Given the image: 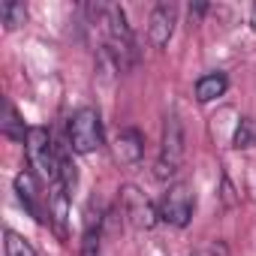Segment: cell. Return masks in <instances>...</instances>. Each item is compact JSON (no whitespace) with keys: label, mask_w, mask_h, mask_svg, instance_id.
I'll use <instances>...</instances> for the list:
<instances>
[{"label":"cell","mask_w":256,"mask_h":256,"mask_svg":"<svg viewBox=\"0 0 256 256\" xmlns=\"http://www.w3.org/2000/svg\"><path fill=\"white\" fill-rule=\"evenodd\" d=\"M24 145H28L30 169H36L40 178L52 190H66L64 187V172H60V154H58V145L52 142V136H48L46 126H30Z\"/></svg>","instance_id":"obj_1"},{"label":"cell","mask_w":256,"mask_h":256,"mask_svg":"<svg viewBox=\"0 0 256 256\" xmlns=\"http://www.w3.org/2000/svg\"><path fill=\"white\" fill-rule=\"evenodd\" d=\"M184 124L175 112L166 114L163 120V139H160V157H157V169L154 175L160 181L166 178H175L181 172V163H184Z\"/></svg>","instance_id":"obj_2"},{"label":"cell","mask_w":256,"mask_h":256,"mask_svg":"<svg viewBox=\"0 0 256 256\" xmlns=\"http://www.w3.org/2000/svg\"><path fill=\"white\" fill-rule=\"evenodd\" d=\"M70 148L76 154H94L102 148V120H100V112L84 106L78 108L72 118H70Z\"/></svg>","instance_id":"obj_3"},{"label":"cell","mask_w":256,"mask_h":256,"mask_svg":"<svg viewBox=\"0 0 256 256\" xmlns=\"http://www.w3.org/2000/svg\"><path fill=\"white\" fill-rule=\"evenodd\" d=\"M120 214L126 217V223H130L133 229H139V232H151L160 223V208L136 184H124L120 187Z\"/></svg>","instance_id":"obj_4"},{"label":"cell","mask_w":256,"mask_h":256,"mask_svg":"<svg viewBox=\"0 0 256 256\" xmlns=\"http://www.w3.org/2000/svg\"><path fill=\"white\" fill-rule=\"evenodd\" d=\"M193 211H196V196H193V187L184 181L172 184L160 199V220L175 229H187L193 220Z\"/></svg>","instance_id":"obj_5"},{"label":"cell","mask_w":256,"mask_h":256,"mask_svg":"<svg viewBox=\"0 0 256 256\" xmlns=\"http://www.w3.org/2000/svg\"><path fill=\"white\" fill-rule=\"evenodd\" d=\"M178 24V6L175 4H157L148 18V40L154 48H166Z\"/></svg>","instance_id":"obj_6"},{"label":"cell","mask_w":256,"mask_h":256,"mask_svg":"<svg viewBox=\"0 0 256 256\" xmlns=\"http://www.w3.org/2000/svg\"><path fill=\"white\" fill-rule=\"evenodd\" d=\"M114 157L124 166H136L145 157V136L136 130V126H124L114 136Z\"/></svg>","instance_id":"obj_7"},{"label":"cell","mask_w":256,"mask_h":256,"mask_svg":"<svg viewBox=\"0 0 256 256\" xmlns=\"http://www.w3.org/2000/svg\"><path fill=\"white\" fill-rule=\"evenodd\" d=\"M16 193H18V202H22L40 223H46V214H42V208H40V190H36L34 172H18V175H16Z\"/></svg>","instance_id":"obj_8"},{"label":"cell","mask_w":256,"mask_h":256,"mask_svg":"<svg viewBox=\"0 0 256 256\" xmlns=\"http://www.w3.org/2000/svg\"><path fill=\"white\" fill-rule=\"evenodd\" d=\"M229 90V78L226 72H208L196 82V100L199 102H214L217 96H223Z\"/></svg>","instance_id":"obj_9"},{"label":"cell","mask_w":256,"mask_h":256,"mask_svg":"<svg viewBox=\"0 0 256 256\" xmlns=\"http://www.w3.org/2000/svg\"><path fill=\"white\" fill-rule=\"evenodd\" d=\"M232 148L238 151H247V148H256V118L253 114H244L235 126V136H232Z\"/></svg>","instance_id":"obj_10"},{"label":"cell","mask_w":256,"mask_h":256,"mask_svg":"<svg viewBox=\"0 0 256 256\" xmlns=\"http://www.w3.org/2000/svg\"><path fill=\"white\" fill-rule=\"evenodd\" d=\"M28 133L30 130H24V120L18 118V112L6 102V120H4V136L6 139H12V142H28Z\"/></svg>","instance_id":"obj_11"},{"label":"cell","mask_w":256,"mask_h":256,"mask_svg":"<svg viewBox=\"0 0 256 256\" xmlns=\"http://www.w3.org/2000/svg\"><path fill=\"white\" fill-rule=\"evenodd\" d=\"M0 16H4L6 30H18L28 22V6L24 4H4V6H0Z\"/></svg>","instance_id":"obj_12"},{"label":"cell","mask_w":256,"mask_h":256,"mask_svg":"<svg viewBox=\"0 0 256 256\" xmlns=\"http://www.w3.org/2000/svg\"><path fill=\"white\" fill-rule=\"evenodd\" d=\"M6 256H40L34 247H30V241L28 238H22L18 232H12V229H6Z\"/></svg>","instance_id":"obj_13"},{"label":"cell","mask_w":256,"mask_h":256,"mask_svg":"<svg viewBox=\"0 0 256 256\" xmlns=\"http://www.w3.org/2000/svg\"><path fill=\"white\" fill-rule=\"evenodd\" d=\"M220 190H223V193H220V196H223V205H226V208H235V205H238V196H235V187H232V181H229L226 175H223V181H220Z\"/></svg>","instance_id":"obj_14"},{"label":"cell","mask_w":256,"mask_h":256,"mask_svg":"<svg viewBox=\"0 0 256 256\" xmlns=\"http://www.w3.org/2000/svg\"><path fill=\"white\" fill-rule=\"evenodd\" d=\"M205 12H208V6H205V4H196V6H190V22H199Z\"/></svg>","instance_id":"obj_15"},{"label":"cell","mask_w":256,"mask_h":256,"mask_svg":"<svg viewBox=\"0 0 256 256\" xmlns=\"http://www.w3.org/2000/svg\"><path fill=\"white\" fill-rule=\"evenodd\" d=\"M250 28H253V34H256V6L250 10Z\"/></svg>","instance_id":"obj_16"},{"label":"cell","mask_w":256,"mask_h":256,"mask_svg":"<svg viewBox=\"0 0 256 256\" xmlns=\"http://www.w3.org/2000/svg\"><path fill=\"white\" fill-rule=\"evenodd\" d=\"M193 256H211V250H199V253H193Z\"/></svg>","instance_id":"obj_17"}]
</instances>
